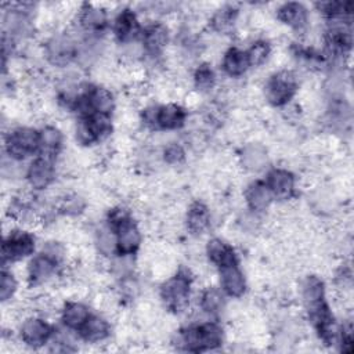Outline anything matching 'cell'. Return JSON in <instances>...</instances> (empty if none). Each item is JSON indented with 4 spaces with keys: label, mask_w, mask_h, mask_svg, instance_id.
<instances>
[{
    "label": "cell",
    "mask_w": 354,
    "mask_h": 354,
    "mask_svg": "<svg viewBox=\"0 0 354 354\" xmlns=\"http://www.w3.org/2000/svg\"><path fill=\"white\" fill-rule=\"evenodd\" d=\"M91 311L90 308L80 301H66L61 310V321L68 330H77L88 319Z\"/></svg>",
    "instance_id": "d6986e66"
},
{
    "label": "cell",
    "mask_w": 354,
    "mask_h": 354,
    "mask_svg": "<svg viewBox=\"0 0 354 354\" xmlns=\"http://www.w3.org/2000/svg\"><path fill=\"white\" fill-rule=\"evenodd\" d=\"M339 337H340V350L344 353H351L353 351V326L351 324H346L342 326L339 330Z\"/></svg>",
    "instance_id": "836d02e7"
},
{
    "label": "cell",
    "mask_w": 354,
    "mask_h": 354,
    "mask_svg": "<svg viewBox=\"0 0 354 354\" xmlns=\"http://www.w3.org/2000/svg\"><path fill=\"white\" fill-rule=\"evenodd\" d=\"M163 159L169 165H180L185 159V151H184V148L180 144L171 142V144L165 147V149H163Z\"/></svg>",
    "instance_id": "d6a6232c"
},
{
    "label": "cell",
    "mask_w": 354,
    "mask_h": 354,
    "mask_svg": "<svg viewBox=\"0 0 354 354\" xmlns=\"http://www.w3.org/2000/svg\"><path fill=\"white\" fill-rule=\"evenodd\" d=\"M106 225L116 236V254L133 256L141 245V232L129 210L113 207L106 217Z\"/></svg>",
    "instance_id": "7a4b0ae2"
},
{
    "label": "cell",
    "mask_w": 354,
    "mask_h": 354,
    "mask_svg": "<svg viewBox=\"0 0 354 354\" xmlns=\"http://www.w3.org/2000/svg\"><path fill=\"white\" fill-rule=\"evenodd\" d=\"M236 15H238V10L232 6H224L218 8L210 19L212 29L218 33H227L228 30L232 29L236 21Z\"/></svg>",
    "instance_id": "83f0119b"
},
{
    "label": "cell",
    "mask_w": 354,
    "mask_h": 354,
    "mask_svg": "<svg viewBox=\"0 0 354 354\" xmlns=\"http://www.w3.org/2000/svg\"><path fill=\"white\" fill-rule=\"evenodd\" d=\"M62 148V133L54 126H46L39 130V151L37 155H44L55 159Z\"/></svg>",
    "instance_id": "d4e9b609"
},
{
    "label": "cell",
    "mask_w": 354,
    "mask_h": 354,
    "mask_svg": "<svg viewBox=\"0 0 354 354\" xmlns=\"http://www.w3.org/2000/svg\"><path fill=\"white\" fill-rule=\"evenodd\" d=\"M221 68L224 73L230 77H239L245 75L246 71L250 68L246 50H241L238 47L228 48L223 55Z\"/></svg>",
    "instance_id": "7402d4cb"
},
{
    "label": "cell",
    "mask_w": 354,
    "mask_h": 354,
    "mask_svg": "<svg viewBox=\"0 0 354 354\" xmlns=\"http://www.w3.org/2000/svg\"><path fill=\"white\" fill-rule=\"evenodd\" d=\"M194 84L199 91H210L216 84V73L209 64H201L194 72Z\"/></svg>",
    "instance_id": "f1b7e54d"
},
{
    "label": "cell",
    "mask_w": 354,
    "mask_h": 354,
    "mask_svg": "<svg viewBox=\"0 0 354 354\" xmlns=\"http://www.w3.org/2000/svg\"><path fill=\"white\" fill-rule=\"evenodd\" d=\"M267 162H268V155L263 145L253 142L243 147L241 152V163L246 170L259 171L264 169Z\"/></svg>",
    "instance_id": "484cf974"
},
{
    "label": "cell",
    "mask_w": 354,
    "mask_h": 354,
    "mask_svg": "<svg viewBox=\"0 0 354 354\" xmlns=\"http://www.w3.org/2000/svg\"><path fill=\"white\" fill-rule=\"evenodd\" d=\"M223 328L216 322H203L199 325H189L181 328L174 336V346L183 351L203 353L221 346Z\"/></svg>",
    "instance_id": "6da1fadb"
},
{
    "label": "cell",
    "mask_w": 354,
    "mask_h": 354,
    "mask_svg": "<svg viewBox=\"0 0 354 354\" xmlns=\"http://www.w3.org/2000/svg\"><path fill=\"white\" fill-rule=\"evenodd\" d=\"M245 201L250 210L263 212L268 209L271 202L274 201L271 191L268 189L266 181H253L246 187Z\"/></svg>",
    "instance_id": "44dd1931"
},
{
    "label": "cell",
    "mask_w": 354,
    "mask_h": 354,
    "mask_svg": "<svg viewBox=\"0 0 354 354\" xmlns=\"http://www.w3.org/2000/svg\"><path fill=\"white\" fill-rule=\"evenodd\" d=\"M141 33L142 28L140 21L130 8H124L116 15L113 21V35L119 43L131 44L141 37Z\"/></svg>",
    "instance_id": "5bb4252c"
},
{
    "label": "cell",
    "mask_w": 354,
    "mask_h": 354,
    "mask_svg": "<svg viewBox=\"0 0 354 354\" xmlns=\"http://www.w3.org/2000/svg\"><path fill=\"white\" fill-rule=\"evenodd\" d=\"M55 330L50 322L40 317H29L19 326V337L24 344L39 348L51 342Z\"/></svg>",
    "instance_id": "9c48e42d"
},
{
    "label": "cell",
    "mask_w": 354,
    "mask_h": 354,
    "mask_svg": "<svg viewBox=\"0 0 354 354\" xmlns=\"http://www.w3.org/2000/svg\"><path fill=\"white\" fill-rule=\"evenodd\" d=\"M4 148L12 160H24L30 155H37L39 130L26 126L12 129L4 138Z\"/></svg>",
    "instance_id": "5b68a950"
},
{
    "label": "cell",
    "mask_w": 354,
    "mask_h": 354,
    "mask_svg": "<svg viewBox=\"0 0 354 354\" xmlns=\"http://www.w3.org/2000/svg\"><path fill=\"white\" fill-rule=\"evenodd\" d=\"M144 51L151 57H158L163 53L169 41V29L160 22L147 25L141 33Z\"/></svg>",
    "instance_id": "2e32d148"
},
{
    "label": "cell",
    "mask_w": 354,
    "mask_h": 354,
    "mask_svg": "<svg viewBox=\"0 0 354 354\" xmlns=\"http://www.w3.org/2000/svg\"><path fill=\"white\" fill-rule=\"evenodd\" d=\"M95 243H97L98 252H101L104 256L116 253V236H115V232L108 225L97 231Z\"/></svg>",
    "instance_id": "4dcf8cb0"
},
{
    "label": "cell",
    "mask_w": 354,
    "mask_h": 354,
    "mask_svg": "<svg viewBox=\"0 0 354 354\" xmlns=\"http://www.w3.org/2000/svg\"><path fill=\"white\" fill-rule=\"evenodd\" d=\"M206 254L210 263H213L217 268L232 263H238V257L234 248L220 238H213L207 242Z\"/></svg>",
    "instance_id": "603a6c76"
},
{
    "label": "cell",
    "mask_w": 354,
    "mask_h": 354,
    "mask_svg": "<svg viewBox=\"0 0 354 354\" xmlns=\"http://www.w3.org/2000/svg\"><path fill=\"white\" fill-rule=\"evenodd\" d=\"M142 123L152 130H177L185 124L187 111L178 104L151 105L141 113Z\"/></svg>",
    "instance_id": "277c9868"
},
{
    "label": "cell",
    "mask_w": 354,
    "mask_h": 354,
    "mask_svg": "<svg viewBox=\"0 0 354 354\" xmlns=\"http://www.w3.org/2000/svg\"><path fill=\"white\" fill-rule=\"evenodd\" d=\"M270 53H271V46H270L268 41H266V40H256L246 50L250 66L263 65L267 61V58L270 57Z\"/></svg>",
    "instance_id": "f546056e"
},
{
    "label": "cell",
    "mask_w": 354,
    "mask_h": 354,
    "mask_svg": "<svg viewBox=\"0 0 354 354\" xmlns=\"http://www.w3.org/2000/svg\"><path fill=\"white\" fill-rule=\"evenodd\" d=\"M191 288L192 277L189 271L181 268L160 286V299L165 307L173 314L184 313L189 304Z\"/></svg>",
    "instance_id": "3957f363"
},
{
    "label": "cell",
    "mask_w": 354,
    "mask_h": 354,
    "mask_svg": "<svg viewBox=\"0 0 354 354\" xmlns=\"http://www.w3.org/2000/svg\"><path fill=\"white\" fill-rule=\"evenodd\" d=\"M111 130V116L90 113L79 118L75 127V137L80 145H93L106 138Z\"/></svg>",
    "instance_id": "52a82bcc"
},
{
    "label": "cell",
    "mask_w": 354,
    "mask_h": 354,
    "mask_svg": "<svg viewBox=\"0 0 354 354\" xmlns=\"http://www.w3.org/2000/svg\"><path fill=\"white\" fill-rule=\"evenodd\" d=\"M199 306L206 314L218 315L224 308V295L214 286L206 288L201 295Z\"/></svg>",
    "instance_id": "4316f807"
},
{
    "label": "cell",
    "mask_w": 354,
    "mask_h": 354,
    "mask_svg": "<svg viewBox=\"0 0 354 354\" xmlns=\"http://www.w3.org/2000/svg\"><path fill=\"white\" fill-rule=\"evenodd\" d=\"M77 19L82 29L90 35L101 33L108 25V15L105 10L93 4H83Z\"/></svg>",
    "instance_id": "e0dca14e"
},
{
    "label": "cell",
    "mask_w": 354,
    "mask_h": 354,
    "mask_svg": "<svg viewBox=\"0 0 354 354\" xmlns=\"http://www.w3.org/2000/svg\"><path fill=\"white\" fill-rule=\"evenodd\" d=\"M17 289H18V282H17L15 277L10 271L3 268L1 282H0V299H1V301L6 303L7 300H10L15 295Z\"/></svg>",
    "instance_id": "1f68e13d"
},
{
    "label": "cell",
    "mask_w": 354,
    "mask_h": 354,
    "mask_svg": "<svg viewBox=\"0 0 354 354\" xmlns=\"http://www.w3.org/2000/svg\"><path fill=\"white\" fill-rule=\"evenodd\" d=\"M220 285L224 295L230 297H242L246 290V279L238 263L223 266L218 268Z\"/></svg>",
    "instance_id": "9a60e30c"
},
{
    "label": "cell",
    "mask_w": 354,
    "mask_h": 354,
    "mask_svg": "<svg viewBox=\"0 0 354 354\" xmlns=\"http://www.w3.org/2000/svg\"><path fill=\"white\" fill-rule=\"evenodd\" d=\"M77 333L86 343H100L109 336L111 325L102 315L91 313Z\"/></svg>",
    "instance_id": "ac0fdd59"
},
{
    "label": "cell",
    "mask_w": 354,
    "mask_h": 354,
    "mask_svg": "<svg viewBox=\"0 0 354 354\" xmlns=\"http://www.w3.org/2000/svg\"><path fill=\"white\" fill-rule=\"evenodd\" d=\"M266 184L271 191L274 199L289 201L295 196L296 180L295 176L286 169H271L267 173Z\"/></svg>",
    "instance_id": "4fadbf2b"
},
{
    "label": "cell",
    "mask_w": 354,
    "mask_h": 354,
    "mask_svg": "<svg viewBox=\"0 0 354 354\" xmlns=\"http://www.w3.org/2000/svg\"><path fill=\"white\" fill-rule=\"evenodd\" d=\"M187 228L192 235L203 234L210 225V210L203 202H194L187 212Z\"/></svg>",
    "instance_id": "cb8c5ba5"
},
{
    "label": "cell",
    "mask_w": 354,
    "mask_h": 354,
    "mask_svg": "<svg viewBox=\"0 0 354 354\" xmlns=\"http://www.w3.org/2000/svg\"><path fill=\"white\" fill-rule=\"evenodd\" d=\"M28 184L33 189H44L55 180V159L36 155L26 169Z\"/></svg>",
    "instance_id": "30bf717a"
},
{
    "label": "cell",
    "mask_w": 354,
    "mask_h": 354,
    "mask_svg": "<svg viewBox=\"0 0 354 354\" xmlns=\"http://www.w3.org/2000/svg\"><path fill=\"white\" fill-rule=\"evenodd\" d=\"M299 82L292 71H279L268 77L264 86V97L272 106L286 105L296 94Z\"/></svg>",
    "instance_id": "8992f818"
},
{
    "label": "cell",
    "mask_w": 354,
    "mask_h": 354,
    "mask_svg": "<svg viewBox=\"0 0 354 354\" xmlns=\"http://www.w3.org/2000/svg\"><path fill=\"white\" fill-rule=\"evenodd\" d=\"M79 46L68 35L51 37L46 46V57L55 66H66L77 58Z\"/></svg>",
    "instance_id": "8fae6325"
},
{
    "label": "cell",
    "mask_w": 354,
    "mask_h": 354,
    "mask_svg": "<svg viewBox=\"0 0 354 354\" xmlns=\"http://www.w3.org/2000/svg\"><path fill=\"white\" fill-rule=\"evenodd\" d=\"M277 18L282 24L290 26L292 29L301 30L307 25L308 14H307V10L303 4L296 3V1H289V3H283L278 8Z\"/></svg>",
    "instance_id": "ffe728a7"
},
{
    "label": "cell",
    "mask_w": 354,
    "mask_h": 354,
    "mask_svg": "<svg viewBox=\"0 0 354 354\" xmlns=\"http://www.w3.org/2000/svg\"><path fill=\"white\" fill-rule=\"evenodd\" d=\"M59 263V260H57L55 257L46 252L33 256L28 264L29 283L32 286H39L48 282L53 277H55Z\"/></svg>",
    "instance_id": "7c38bea8"
},
{
    "label": "cell",
    "mask_w": 354,
    "mask_h": 354,
    "mask_svg": "<svg viewBox=\"0 0 354 354\" xmlns=\"http://www.w3.org/2000/svg\"><path fill=\"white\" fill-rule=\"evenodd\" d=\"M35 246H36V241L30 232L22 231V230L10 231V234L3 239V246H1L3 266H6V263L19 261L33 254Z\"/></svg>",
    "instance_id": "ba28073f"
}]
</instances>
